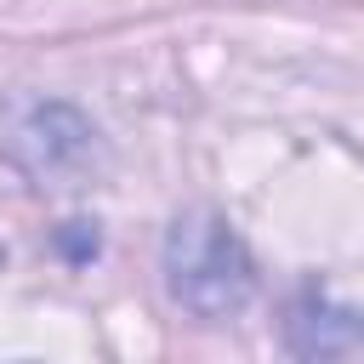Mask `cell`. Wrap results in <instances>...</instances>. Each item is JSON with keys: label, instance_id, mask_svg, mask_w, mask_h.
Listing matches in <instances>:
<instances>
[{"label": "cell", "instance_id": "cell-1", "mask_svg": "<svg viewBox=\"0 0 364 364\" xmlns=\"http://www.w3.org/2000/svg\"><path fill=\"white\" fill-rule=\"evenodd\" d=\"M0 159L51 193L91 188L108 171V142L97 119L46 91H0Z\"/></svg>", "mask_w": 364, "mask_h": 364}, {"label": "cell", "instance_id": "cell-2", "mask_svg": "<svg viewBox=\"0 0 364 364\" xmlns=\"http://www.w3.org/2000/svg\"><path fill=\"white\" fill-rule=\"evenodd\" d=\"M159 279H165V296L205 324L245 313L256 296V262L245 239L228 228V216L216 210H182L165 228Z\"/></svg>", "mask_w": 364, "mask_h": 364}, {"label": "cell", "instance_id": "cell-3", "mask_svg": "<svg viewBox=\"0 0 364 364\" xmlns=\"http://www.w3.org/2000/svg\"><path fill=\"white\" fill-rule=\"evenodd\" d=\"M284 347L296 358H364V313L330 296H301L284 318Z\"/></svg>", "mask_w": 364, "mask_h": 364}]
</instances>
